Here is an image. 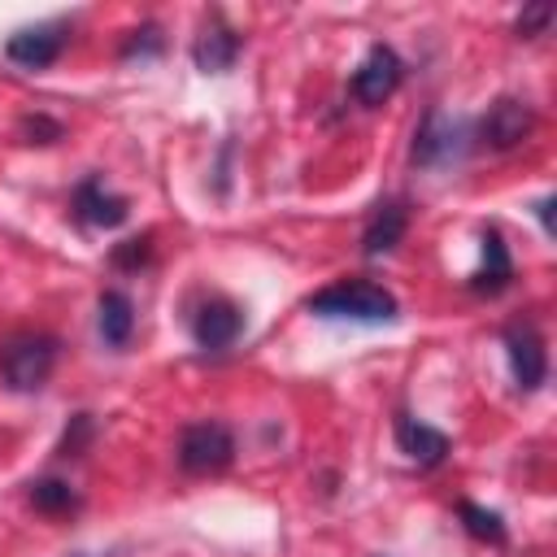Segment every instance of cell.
<instances>
[{"mask_svg":"<svg viewBox=\"0 0 557 557\" xmlns=\"http://www.w3.org/2000/svg\"><path fill=\"white\" fill-rule=\"evenodd\" d=\"M309 313L344 318V322H392L396 318V296L383 292L370 278H348V283H331L318 296H309Z\"/></svg>","mask_w":557,"mask_h":557,"instance_id":"1","label":"cell"},{"mask_svg":"<svg viewBox=\"0 0 557 557\" xmlns=\"http://www.w3.org/2000/svg\"><path fill=\"white\" fill-rule=\"evenodd\" d=\"M52 366H57V339L52 335H13L0 348V379L13 392L44 387Z\"/></svg>","mask_w":557,"mask_h":557,"instance_id":"2","label":"cell"},{"mask_svg":"<svg viewBox=\"0 0 557 557\" xmlns=\"http://www.w3.org/2000/svg\"><path fill=\"white\" fill-rule=\"evenodd\" d=\"M235 457V435L222 422H191L178 435V466L187 474H218Z\"/></svg>","mask_w":557,"mask_h":557,"instance_id":"3","label":"cell"},{"mask_svg":"<svg viewBox=\"0 0 557 557\" xmlns=\"http://www.w3.org/2000/svg\"><path fill=\"white\" fill-rule=\"evenodd\" d=\"M466 139H470V126L461 117H448L440 109H431L413 135V161L426 165V170H440V165H453L461 161L466 152Z\"/></svg>","mask_w":557,"mask_h":557,"instance_id":"4","label":"cell"},{"mask_svg":"<svg viewBox=\"0 0 557 557\" xmlns=\"http://www.w3.org/2000/svg\"><path fill=\"white\" fill-rule=\"evenodd\" d=\"M400 78H405V65H400V57L387 48V44H374L370 52H366V61L352 70V96H357V104H366V109H374V104H383V100H392V91L400 87Z\"/></svg>","mask_w":557,"mask_h":557,"instance_id":"5","label":"cell"},{"mask_svg":"<svg viewBox=\"0 0 557 557\" xmlns=\"http://www.w3.org/2000/svg\"><path fill=\"white\" fill-rule=\"evenodd\" d=\"M505 352H509V370H513L518 392H535L548 379V352H544V339L531 322L505 326Z\"/></svg>","mask_w":557,"mask_h":557,"instance_id":"6","label":"cell"},{"mask_svg":"<svg viewBox=\"0 0 557 557\" xmlns=\"http://www.w3.org/2000/svg\"><path fill=\"white\" fill-rule=\"evenodd\" d=\"M244 331V309L226 296H209L196 313H191V339L205 348V352H222L239 339Z\"/></svg>","mask_w":557,"mask_h":557,"instance_id":"7","label":"cell"},{"mask_svg":"<svg viewBox=\"0 0 557 557\" xmlns=\"http://www.w3.org/2000/svg\"><path fill=\"white\" fill-rule=\"evenodd\" d=\"M61 48H65V26L61 22H39V26L13 30L9 44H4V57L22 70H44L61 57Z\"/></svg>","mask_w":557,"mask_h":557,"instance_id":"8","label":"cell"},{"mask_svg":"<svg viewBox=\"0 0 557 557\" xmlns=\"http://www.w3.org/2000/svg\"><path fill=\"white\" fill-rule=\"evenodd\" d=\"M74 218L87 222V226L113 231V226H122V222L131 218V205H126V196L109 191V187L91 174V178H83V183L74 187Z\"/></svg>","mask_w":557,"mask_h":557,"instance_id":"9","label":"cell"},{"mask_svg":"<svg viewBox=\"0 0 557 557\" xmlns=\"http://www.w3.org/2000/svg\"><path fill=\"white\" fill-rule=\"evenodd\" d=\"M531 126H535V113L522 104V100H496L483 117H479V135H483V144H492V148H513V144H522L527 135H531Z\"/></svg>","mask_w":557,"mask_h":557,"instance_id":"10","label":"cell"},{"mask_svg":"<svg viewBox=\"0 0 557 557\" xmlns=\"http://www.w3.org/2000/svg\"><path fill=\"white\" fill-rule=\"evenodd\" d=\"M479 244H483V261H479V270L470 274V292H474V296H496V292H505L509 278H513V257H509V244H505V235H500L496 226H487V231L479 235Z\"/></svg>","mask_w":557,"mask_h":557,"instance_id":"11","label":"cell"},{"mask_svg":"<svg viewBox=\"0 0 557 557\" xmlns=\"http://www.w3.org/2000/svg\"><path fill=\"white\" fill-rule=\"evenodd\" d=\"M396 448L413 461V466H440L444 457H448V435L444 431H435V426H426L422 418H413V413H396Z\"/></svg>","mask_w":557,"mask_h":557,"instance_id":"12","label":"cell"},{"mask_svg":"<svg viewBox=\"0 0 557 557\" xmlns=\"http://www.w3.org/2000/svg\"><path fill=\"white\" fill-rule=\"evenodd\" d=\"M405 226H409V209H405V200H383L374 213H370V222H366V235H361V252L366 257H383V252H392L400 239H405Z\"/></svg>","mask_w":557,"mask_h":557,"instance_id":"13","label":"cell"},{"mask_svg":"<svg viewBox=\"0 0 557 557\" xmlns=\"http://www.w3.org/2000/svg\"><path fill=\"white\" fill-rule=\"evenodd\" d=\"M239 48H244V39H239L231 26H222V22L213 17V22L200 30V39L191 44V61H196L205 74H226V70L235 65Z\"/></svg>","mask_w":557,"mask_h":557,"instance_id":"14","label":"cell"},{"mask_svg":"<svg viewBox=\"0 0 557 557\" xmlns=\"http://www.w3.org/2000/svg\"><path fill=\"white\" fill-rule=\"evenodd\" d=\"M131 331H135V305H131L126 292L109 287L100 296V335H104L109 348H126L131 344Z\"/></svg>","mask_w":557,"mask_h":557,"instance_id":"15","label":"cell"},{"mask_svg":"<svg viewBox=\"0 0 557 557\" xmlns=\"http://www.w3.org/2000/svg\"><path fill=\"white\" fill-rule=\"evenodd\" d=\"M457 518H461V527L479 540V544H505V518L496 513V509H483V505H474V500H461L457 505Z\"/></svg>","mask_w":557,"mask_h":557,"instance_id":"16","label":"cell"},{"mask_svg":"<svg viewBox=\"0 0 557 557\" xmlns=\"http://www.w3.org/2000/svg\"><path fill=\"white\" fill-rule=\"evenodd\" d=\"M30 505L39 513H70V509H78V496L61 479H39V483H30Z\"/></svg>","mask_w":557,"mask_h":557,"instance_id":"17","label":"cell"},{"mask_svg":"<svg viewBox=\"0 0 557 557\" xmlns=\"http://www.w3.org/2000/svg\"><path fill=\"white\" fill-rule=\"evenodd\" d=\"M96 435V422H91V413H74L70 418V426H65V435H61V457H78L83 453V444Z\"/></svg>","mask_w":557,"mask_h":557,"instance_id":"18","label":"cell"},{"mask_svg":"<svg viewBox=\"0 0 557 557\" xmlns=\"http://www.w3.org/2000/svg\"><path fill=\"white\" fill-rule=\"evenodd\" d=\"M148 252H152V239H148V235H139V239H122V244L113 248V257H109V261H113L117 270H135V265H144V261H148Z\"/></svg>","mask_w":557,"mask_h":557,"instance_id":"19","label":"cell"},{"mask_svg":"<svg viewBox=\"0 0 557 557\" xmlns=\"http://www.w3.org/2000/svg\"><path fill=\"white\" fill-rule=\"evenodd\" d=\"M548 22H553V4H531V9H522V13H518L513 30H518V35H527V39H535Z\"/></svg>","mask_w":557,"mask_h":557,"instance_id":"20","label":"cell"},{"mask_svg":"<svg viewBox=\"0 0 557 557\" xmlns=\"http://www.w3.org/2000/svg\"><path fill=\"white\" fill-rule=\"evenodd\" d=\"M22 135H48V144H52V139H61V126L48 117H22Z\"/></svg>","mask_w":557,"mask_h":557,"instance_id":"21","label":"cell"},{"mask_svg":"<svg viewBox=\"0 0 557 557\" xmlns=\"http://www.w3.org/2000/svg\"><path fill=\"white\" fill-rule=\"evenodd\" d=\"M535 213H540V222H544V231L553 235V231H557V226H553V196H544V200L535 205Z\"/></svg>","mask_w":557,"mask_h":557,"instance_id":"22","label":"cell"}]
</instances>
